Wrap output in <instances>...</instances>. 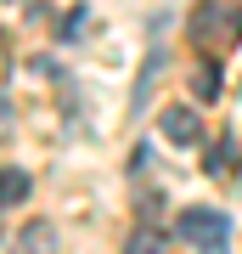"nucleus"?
Returning <instances> with one entry per match:
<instances>
[{"instance_id": "nucleus-2", "label": "nucleus", "mask_w": 242, "mask_h": 254, "mask_svg": "<svg viewBox=\"0 0 242 254\" xmlns=\"http://www.w3.org/2000/svg\"><path fill=\"white\" fill-rule=\"evenodd\" d=\"M180 237L214 254V249L231 243V220H225L220 209H186V215H180Z\"/></svg>"}, {"instance_id": "nucleus-8", "label": "nucleus", "mask_w": 242, "mask_h": 254, "mask_svg": "<svg viewBox=\"0 0 242 254\" xmlns=\"http://www.w3.org/2000/svg\"><path fill=\"white\" fill-rule=\"evenodd\" d=\"M85 23H90V11L79 6V11H68V23H62V40H79L85 34Z\"/></svg>"}, {"instance_id": "nucleus-9", "label": "nucleus", "mask_w": 242, "mask_h": 254, "mask_svg": "<svg viewBox=\"0 0 242 254\" xmlns=\"http://www.w3.org/2000/svg\"><path fill=\"white\" fill-rule=\"evenodd\" d=\"M45 237H51V232H45V226H28V232H23V243H17V254H34V249L45 243Z\"/></svg>"}, {"instance_id": "nucleus-7", "label": "nucleus", "mask_w": 242, "mask_h": 254, "mask_svg": "<svg viewBox=\"0 0 242 254\" xmlns=\"http://www.w3.org/2000/svg\"><path fill=\"white\" fill-rule=\"evenodd\" d=\"M197 96H220V68H214V63L197 68Z\"/></svg>"}, {"instance_id": "nucleus-6", "label": "nucleus", "mask_w": 242, "mask_h": 254, "mask_svg": "<svg viewBox=\"0 0 242 254\" xmlns=\"http://www.w3.org/2000/svg\"><path fill=\"white\" fill-rule=\"evenodd\" d=\"M124 254H163V243H158V232H135L124 243Z\"/></svg>"}, {"instance_id": "nucleus-3", "label": "nucleus", "mask_w": 242, "mask_h": 254, "mask_svg": "<svg viewBox=\"0 0 242 254\" xmlns=\"http://www.w3.org/2000/svg\"><path fill=\"white\" fill-rule=\"evenodd\" d=\"M158 125H163V136H169V141H180V147L203 136V125H197V108H186V102L163 108V113H158Z\"/></svg>"}, {"instance_id": "nucleus-10", "label": "nucleus", "mask_w": 242, "mask_h": 254, "mask_svg": "<svg viewBox=\"0 0 242 254\" xmlns=\"http://www.w3.org/2000/svg\"><path fill=\"white\" fill-rule=\"evenodd\" d=\"M6 119H11V108H6V102H0V130H6Z\"/></svg>"}, {"instance_id": "nucleus-5", "label": "nucleus", "mask_w": 242, "mask_h": 254, "mask_svg": "<svg viewBox=\"0 0 242 254\" xmlns=\"http://www.w3.org/2000/svg\"><path fill=\"white\" fill-rule=\"evenodd\" d=\"M225 170H237V147L231 141H214V147H208V175H225Z\"/></svg>"}, {"instance_id": "nucleus-1", "label": "nucleus", "mask_w": 242, "mask_h": 254, "mask_svg": "<svg viewBox=\"0 0 242 254\" xmlns=\"http://www.w3.org/2000/svg\"><path fill=\"white\" fill-rule=\"evenodd\" d=\"M192 40L197 46H237L242 40V11H231V6H220V0H203L197 11H192Z\"/></svg>"}, {"instance_id": "nucleus-4", "label": "nucleus", "mask_w": 242, "mask_h": 254, "mask_svg": "<svg viewBox=\"0 0 242 254\" xmlns=\"http://www.w3.org/2000/svg\"><path fill=\"white\" fill-rule=\"evenodd\" d=\"M28 187H34V181H28L23 170H0V203H23Z\"/></svg>"}]
</instances>
